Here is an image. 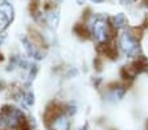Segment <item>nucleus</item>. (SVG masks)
Masks as SVG:
<instances>
[{
	"mask_svg": "<svg viewBox=\"0 0 148 130\" xmlns=\"http://www.w3.org/2000/svg\"><path fill=\"white\" fill-rule=\"evenodd\" d=\"M25 124V118L23 113L18 109L12 106H4L3 110L0 112V127H20Z\"/></svg>",
	"mask_w": 148,
	"mask_h": 130,
	"instance_id": "obj_1",
	"label": "nucleus"
},
{
	"mask_svg": "<svg viewBox=\"0 0 148 130\" xmlns=\"http://www.w3.org/2000/svg\"><path fill=\"white\" fill-rule=\"evenodd\" d=\"M119 46L127 57H131V58L139 57L140 46H139V43H138V40H136L130 32H124V33L120 36Z\"/></svg>",
	"mask_w": 148,
	"mask_h": 130,
	"instance_id": "obj_2",
	"label": "nucleus"
},
{
	"mask_svg": "<svg viewBox=\"0 0 148 130\" xmlns=\"http://www.w3.org/2000/svg\"><path fill=\"white\" fill-rule=\"evenodd\" d=\"M110 34V28L103 19H97L92 22V36L99 43L107 42Z\"/></svg>",
	"mask_w": 148,
	"mask_h": 130,
	"instance_id": "obj_3",
	"label": "nucleus"
},
{
	"mask_svg": "<svg viewBox=\"0 0 148 130\" xmlns=\"http://www.w3.org/2000/svg\"><path fill=\"white\" fill-rule=\"evenodd\" d=\"M13 7L9 3H0V29H4L13 20Z\"/></svg>",
	"mask_w": 148,
	"mask_h": 130,
	"instance_id": "obj_4",
	"label": "nucleus"
},
{
	"mask_svg": "<svg viewBox=\"0 0 148 130\" xmlns=\"http://www.w3.org/2000/svg\"><path fill=\"white\" fill-rule=\"evenodd\" d=\"M50 129L52 130H69L70 129V120L68 118L66 115L60 113L58 116H56L52 120Z\"/></svg>",
	"mask_w": 148,
	"mask_h": 130,
	"instance_id": "obj_5",
	"label": "nucleus"
},
{
	"mask_svg": "<svg viewBox=\"0 0 148 130\" xmlns=\"http://www.w3.org/2000/svg\"><path fill=\"white\" fill-rule=\"evenodd\" d=\"M21 42H23V45H24L25 51H27V54L29 57H32V58H36V59L44 58V57L40 54V51H38V50L34 47V45L32 43V41H29L27 37H23L21 38Z\"/></svg>",
	"mask_w": 148,
	"mask_h": 130,
	"instance_id": "obj_6",
	"label": "nucleus"
},
{
	"mask_svg": "<svg viewBox=\"0 0 148 130\" xmlns=\"http://www.w3.org/2000/svg\"><path fill=\"white\" fill-rule=\"evenodd\" d=\"M99 51H101L102 54H105L107 58H111V59L118 58V49L114 45H108L107 42L102 43L101 47H99Z\"/></svg>",
	"mask_w": 148,
	"mask_h": 130,
	"instance_id": "obj_7",
	"label": "nucleus"
},
{
	"mask_svg": "<svg viewBox=\"0 0 148 130\" xmlns=\"http://www.w3.org/2000/svg\"><path fill=\"white\" fill-rule=\"evenodd\" d=\"M126 16L123 13H118L116 16L114 17V28L115 29H120V28H124L126 26Z\"/></svg>",
	"mask_w": 148,
	"mask_h": 130,
	"instance_id": "obj_8",
	"label": "nucleus"
},
{
	"mask_svg": "<svg viewBox=\"0 0 148 130\" xmlns=\"http://www.w3.org/2000/svg\"><path fill=\"white\" fill-rule=\"evenodd\" d=\"M74 32H75V34L81 38H87V36H89V32H87V29L85 28V25H81V24L75 25Z\"/></svg>",
	"mask_w": 148,
	"mask_h": 130,
	"instance_id": "obj_9",
	"label": "nucleus"
},
{
	"mask_svg": "<svg viewBox=\"0 0 148 130\" xmlns=\"http://www.w3.org/2000/svg\"><path fill=\"white\" fill-rule=\"evenodd\" d=\"M46 21H48V24L50 25V26H57V24H58V15H57V13H49V15H48V17H46Z\"/></svg>",
	"mask_w": 148,
	"mask_h": 130,
	"instance_id": "obj_10",
	"label": "nucleus"
},
{
	"mask_svg": "<svg viewBox=\"0 0 148 130\" xmlns=\"http://www.w3.org/2000/svg\"><path fill=\"white\" fill-rule=\"evenodd\" d=\"M23 101H24V104L27 106H32L34 104V96L32 92H28L25 93L24 96H23Z\"/></svg>",
	"mask_w": 148,
	"mask_h": 130,
	"instance_id": "obj_11",
	"label": "nucleus"
},
{
	"mask_svg": "<svg viewBox=\"0 0 148 130\" xmlns=\"http://www.w3.org/2000/svg\"><path fill=\"white\" fill-rule=\"evenodd\" d=\"M120 3L124 4V5H130V4L132 3V0H120Z\"/></svg>",
	"mask_w": 148,
	"mask_h": 130,
	"instance_id": "obj_12",
	"label": "nucleus"
},
{
	"mask_svg": "<svg viewBox=\"0 0 148 130\" xmlns=\"http://www.w3.org/2000/svg\"><path fill=\"white\" fill-rule=\"evenodd\" d=\"M3 42H4V36H1V34H0V45H1Z\"/></svg>",
	"mask_w": 148,
	"mask_h": 130,
	"instance_id": "obj_13",
	"label": "nucleus"
},
{
	"mask_svg": "<svg viewBox=\"0 0 148 130\" xmlns=\"http://www.w3.org/2000/svg\"><path fill=\"white\" fill-rule=\"evenodd\" d=\"M75 130H87V127L86 126H82V127H78V129H75Z\"/></svg>",
	"mask_w": 148,
	"mask_h": 130,
	"instance_id": "obj_14",
	"label": "nucleus"
},
{
	"mask_svg": "<svg viewBox=\"0 0 148 130\" xmlns=\"http://www.w3.org/2000/svg\"><path fill=\"white\" fill-rule=\"evenodd\" d=\"M92 3H102V1H103V0H91Z\"/></svg>",
	"mask_w": 148,
	"mask_h": 130,
	"instance_id": "obj_15",
	"label": "nucleus"
},
{
	"mask_svg": "<svg viewBox=\"0 0 148 130\" xmlns=\"http://www.w3.org/2000/svg\"><path fill=\"white\" fill-rule=\"evenodd\" d=\"M1 88H3V82L0 80V90H1Z\"/></svg>",
	"mask_w": 148,
	"mask_h": 130,
	"instance_id": "obj_16",
	"label": "nucleus"
},
{
	"mask_svg": "<svg viewBox=\"0 0 148 130\" xmlns=\"http://www.w3.org/2000/svg\"><path fill=\"white\" fill-rule=\"evenodd\" d=\"M147 130H148V121H147Z\"/></svg>",
	"mask_w": 148,
	"mask_h": 130,
	"instance_id": "obj_17",
	"label": "nucleus"
}]
</instances>
